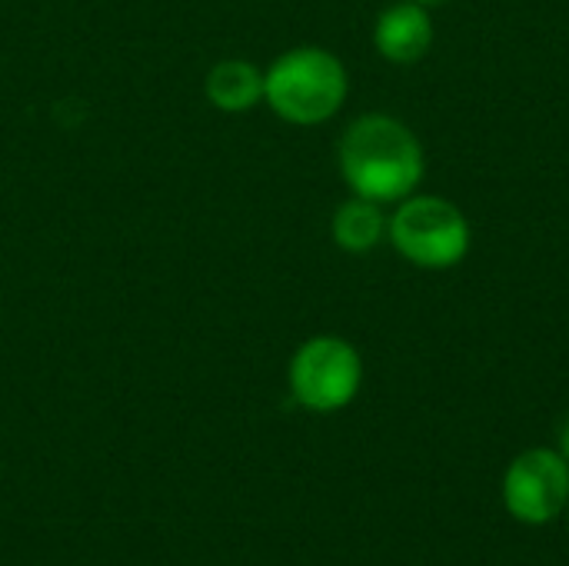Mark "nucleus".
<instances>
[{"label": "nucleus", "instance_id": "1", "mask_svg": "<svg viewBox=\"0 0 569 566\" xmlns=\"http://www.w3.org/2000/svg\"><path fill=\"white\" fill-rule=\"evenodd\" d=\"M337 167L350 193L387 207L420 190L427 153L413 127L400 117L360 113L337 143Z\"/></svg>", "mask_w": 569, "mask_h": 566}, {"label": "nucleus", "instance_id": "2", "mask_svg": "<svg viewBox=\"0 0 569 566\" xmlns=\"http://www.w3.org/2000/svg\"><path fill=\"white\" fill-rule=\"evenodd\" d=\"M350 93V73L343 60L327 47L283 50L263 70L267 107L293 127H320L333 120Z\"/></svg>", "mask_w": 569, "mask_h": 566}, {"label": "nucleus", "instance_id": "3", "mask_svg": "<svg viewBox=\"0 0 569 566\" xmlns=\"http://www.w3.org/2000/svg\"><path fill=\"white\" fill-rule=\"evenodd\" d=\"M393 207L387 240L407 264L420 270H450L470 254L473 227L453 200L437 193H410Z\"/></svg>", "mask_w": 569, "mask_h": 566}, {"label": "nucleus", "instance_id": "4", "mask_svg": "<svg viewBox=\"0 0 569 566\" xmlns=\"http://www.w3.org/2000/svg\"><path fill=\"white\" fill-rule=\"evenodd\" d=\"M287 384L303 410L337 414L350 407L363 387V357L343 337H310L293 350Z\"/></svg>", "mask_w": 569, "mask_h": 566}, {"label": "nucleus", "instance_id": "5", "mask_svg": "<svg viewBox=\"0 0 569 566\" xmlns=\"http://www.w3.org/2000/svg\"><path fill=\"white\" fill-rule=\"evenodd\" d=\"M507 514L527 527H543L567 514L569 464L553 447H530L517 454L503 474Z\"/></svg>", "mask_w": 569, "mask_h": 566}, {"label": "nucleus", "instance_id": "6", "mask_svg": "<svg viewBox=\"0 0 569 566\" xmlns=\"http://www.w3.org/2000/svg\"><path fill=\"white\" fill-rule=\"evenodd\" d=\"M433 13L423 3L413 0H397L387 10H380L373 23V47L387 63H420L430 47H433Z\"/></svg>", "mask_w": 569, "mask_h": 566}, {"label": "nucleus", "instance_id": "7", "mask_svg": "<svg viewBox=\"0 0 569 566\" xmlns=\"http://www.w3.org/2000/svg\"><path fill=\"white\" fill-rule=\"evenodd\" d=\"M387 224H390V214L383 210V203L350 193L333 210L330 234H333V244L343 254L363 257V254H373L387 240Z\"/></svg>", "mask_w": 569, "mask_h": 566}, {"label": "nucleus", "instance_id": "8", "mask_svg": "<svg viewBox=\"0 0 569 566\" xmlns=\"http://www.w3.org/2000/svg\"><path fill=\"white\" fill-rule=\"evenodd\" d=\"M203 93L223 113H247L263 100V70L243 57H227L210 67Z\"/></svg>", "mask_w": 569, "mask_h": 566}, {"label": "nucleus", "instance_id": "9", "mask_svg": "<svg viewBox=\"0 0 569 566\" xmlns=\"http://www.w3.org/2000/svg\"><path fill=\"white\" fill-rule=\"evenodd\" d=\"M560 454H563V460L569 464V420L563 424V430H560V447H557Z\"/></svg>", "mask_w": 569, "mask_h": 566}, {"label": "nucleus", "instance_id": "10", "mask_svg": "<svg viewBox=\"0 0 569 566\" xmlns=\"http://www.w3.org/2000/svg\"><path fill=\"white\" fill-rule=\"evenodd\" d=\"M413 3H423V7H440V3H447V0H413Z\"/></svg>", "mask_w": 569, "mask_h": 566}, {"label": "nucleus", "instance_id": "11", "mask_svg": "<svg viewBox=\"0 0 569 566\" xmlns=\"http://www.w3.org/2000/svg\"><path fill=\"white\" fill-rule=\"evenodd\" d=\"M567 517H569V504H567Z\"/></svg>", "mask_w": 569, "mask_h": 566}]
</instances>
